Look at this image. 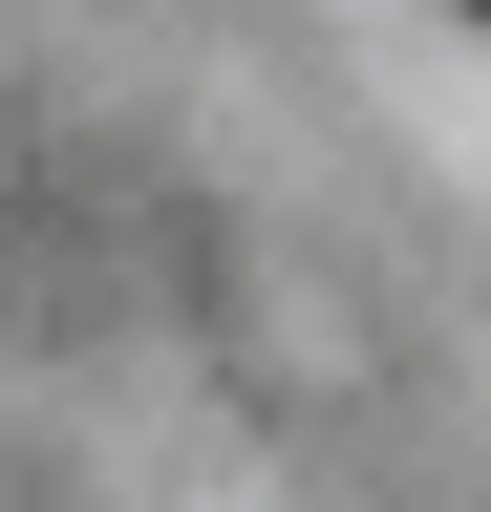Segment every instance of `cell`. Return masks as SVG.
<instances>
[{"mask_svg":"<svg viewBox=\"0 0 491 512\" xmlns=\"http://www.w3.org/2000/svg\"><path fill=\"white\" fill-rule=\"evenodd\" d=\"M470 22H491V0H470Z\"/></svg>","mask_w":491,"mask_h":512,"instance_id":"obj_1","label":"cell"}]
</instances>
